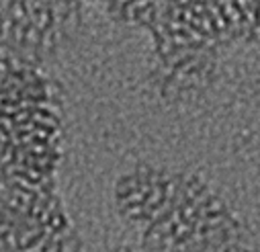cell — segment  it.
Listing matches in <instances>:
<instances>
[{
    "instance_id": "obj_3",
    "label": "cell",
    "mask_w": 260,
    "mask_h": 252,
    "mask_svg": "<svg viewBox=\"0 0 260 252\" xmlns=\"http://www.w3.org/2000/svg\"><path fill=\"white\" fill-rule=\"evenodd\" d=\"M10 17L15 19V23H19V21H25V19H27V12H25V8L17 2V4H12V8H10Z\"/></svg>"
},
{
    "instance_id": "obj_2",
    "label": "cell",
    "mask_w": 260,
    "mask_h": 252,
    "mask_svg": "<svg viewBox=\"0 0 260 252\" xmlns=\"http://www.w3.org/2000/svg\"><path fill=\"white\" fill-rule=\"evenodd\" d=\"M47 226L53 228L56 232H62V230L66 228V217H64L62 213H51V219H49Z\"/></svg>"
},
{
    "instance_id": "obj_1",
    "label": "cell",
    "mask_w": 260,
    "mask_h": 252,
    "mask_svg": "<svg viewBox=\"0 0 260 252\" xmlns=\"http://www.w3.org/2000/svg\"><path fill=\"white\" fill-rule=\"evenodd\" d=\"M49 23H51V15H49V10L47 8H37V27L41 31H45L47 27H49Z\"/></svg>"
}]
</instances>
